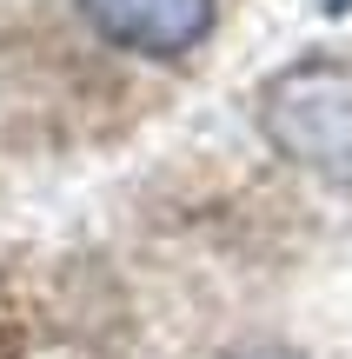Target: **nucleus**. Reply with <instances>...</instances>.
Masks as SVG:
<instances>
[{
    "label": "nucleus",
    "instance_id": "obj_1",
    "mask_svg": "<svg viewBox=\"0 0 352 359\" xmlns=\"http://www.w3.org/2000/svg\"><path fill=\"white\" fill-rule=\"evenodd\" d=\"M260 127L313 173H352V60H300L260 93Z\"/></svg>",
    "mask_w": 352,
    "mask_h": 359
},
{
    "label": "nucleus",
    "instance_id": "obj_2",
    "mask_svg": "<svg viewBox=\"0 0 352 359\" xmlns=\"http://www.w3.org/2000/svg\"><path fill=\"white\" fill-rule=\"evenodd\" d=\"M73 7L106 47L146 53V60L193 53L220 20V0H73Z\"/></svg>",
    "mask_w": 352,
    "mask_h": 359
}]
</instances>
